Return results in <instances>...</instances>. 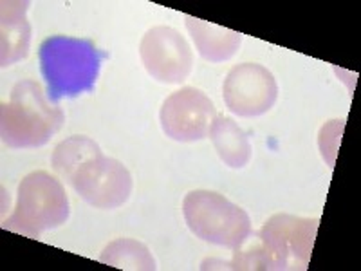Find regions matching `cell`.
<instances>
[{
    "instance_id": "10",
    "label": "cell",
    "mask_w": 361,
    "mask_h": 271,
    "mask_svg": "<svg viewBox=\"0 0 361 271\" xmlns=\"http://www.w3.org/2000/svg\"><path fill=\"white\" fill-rule=\"evenodd\" d=\"M29 2L4 0L0 9V66L8 67L27 56L31 25L25 18Z\"/></svg>"
},
{
    "instance_id": "6",
    "label": "cell",
    "mask_w": 361,
    "mask_h": 271,
    "mask_svg": "<svg viewBox=\"0 0 361 271\" xmlns=\"http://www.w3.org/2000/svg\"><path fill=\"white\" fill-rule=\"evenodd\" d=\"M318 219L295 215H273L260 228L257 237L275 255L280 270H305L312 255Z\"/></svg>"
},
{
    "instance_id": "15",
    "label": "cell",
    "mask_w": 361,
    "mask_h": 271,
    "mask_svg": "<svg viewBox=\"0 0 361 271\" xmlns=\"http://www.w3.org/2000/svg\"><path fill=\"white\" fill-rule=\"evenodd\" d=\"M343 121H331V124L324 125L320 132V148H322V156L324 159L329 161V164L333 167L334 156H336V148L340 145L341 140V131H343Z\"/></svg>"
},
{
    "instance_id": "8",
    "label": "cell",
    "mask_w": 361,
    "mask_h": 271,
    "mask_svg": "<svg viewBox=\"0 0 361 271\" xmlns=\"http://www.w3.org/2000/svg\"><path fill=\"white\" fill-rule=\"evenodd\" d=\"M140 56L148 74L161 83L185 82L193 66L188 42L169 25L148 29L141 40Z\"/></svg>"
},
{
    "instance_id": "7",
    "label": "cell",
    "mask_w": 361,
    "mask_h": 271,
    "mask_svg": "<svg viewBox=\"0 0 361 271\" xmlns=\"http://www.w3.org/2000/svg\"><path fill=\"white\" fill-rule=\"evenodd\" d=\"M226 107L243 118H253L269 111L279 96L275 76L260 64L235 66L222 85Z\"/></svg>"
},
{
    "instance_id": "3",
    "label": "cell",
    "mask_w": 361,
    "mask_h": 271,
    "mask_svg": "<svg viewBox=\"0 0 361 271\" xmlns=\"http://www.w3.org/2000/svg\"><path fill=\"white\" fill-rule=\"evenodd\" d=\"M69 217V199L62 183L47 172H33L18 185L17 205L4 228L38 237L45 230L62 226Z\"/></svg>"
},
{
    "instance_id": "2",
    "label": "cell",
    "mask_w": 361,
    "mask_h": 271,
    "mask_svg": "<svg viewBox=\"0 0 361 271\" xmlns=\"http://www.w3.org/2000/svg\"><path fill=\"white\" fill-rule=\"evenodd\" d=\"M63 112L51 105L40 83L22 80L13 87L9 102L2 103L0 134L9 148H37L60 131Z\"/></svg>"
},
{
    "instance_id": "13",
    "label": "cell",
    "mask_w": 361,
    "mask_h": 271,
    "mask_svg": "<svg viewBox=\"0 0 361 271\" xmlns=\"http://www.w3.org/2000/svg\"><path fill=\"white\" fill-rule=\"evenodd\" d=\"M98 152H102V148L96 141H92L87 136H73V138H67L54 148L51 163H53V169L58 176H62L63 179L69 181L71 176L89 157Z\"/></svg>"
},
{
    "instance_id": "9",
    "label": "cell",
    "mask_w": 361,
    "mask_h": 271,
    "mask_svg": "<svg viewBox=\"0 0 361 271\" xmlns=\"http://www.w3.org/2000/svg\"><path fill=\"white\" fill-rule=\"evenodd\" d=\"M159 119L163 132L172 140H204L215 119L214 102L195 87H183L164 100Z\"/></svg>"
},
{
    "instance_id": "12",
    "label": "cell",
    "mask_w": 361,
    "mask_h": 271,
    "mask_svg": "<svg viewBox=\"0 0 361 271\" xmlns=\"http://www.w3.org/2000/svg\"><path fill=\"white\" fill-rule=\"evenodd\" d=\"M208 136L219 157L231 169H243L251 159V145L246 132L231 118L215 116Z\"/></svg>"
},
{
    "instance_id": "5",
    "label": "cell",
    "mask_w": 361,
    "mask_h": 271,
    "mask_svg": "<svg viewBox=\"0 0 361 271\" xmlns=\"http://www.w3.org/2000/svg\"><path fill=\"white\" fill-rule=\"evenodd\" d=\"M67 183L83 201L99 210L118 208L132 192V176L125 164L103 152L89 157Z\"/></svg>"
},
{
    "instance_id": "4",
    "label": "cell",
    "mask_w": 361,
    "mask_h": 271,
    "mask_svg": "<svg viewBox=\"0 0 361 271\" xmlns=\"http://www.w3.org/2000/svg\"><path fill=\"white\" fill-rule=\"evenodd\" d=\"M190 230L209 244L237 250L251 237L250 215L217 192L193 190L183 201Z\"/></svg>"
},
{
    "instance_id": "11",
    "label": "cell",
    "mask_w": 361,
    "mask_h": 271,
    "mask_svg": "<svg viewBox=\"0 0 361 271\" xmlns=\"http://www.w3.org/2000/svg\"><path fill=\"white\" fill-rule=\"evenodd\" d=\"M186 28L195 42L199 54L208 62H224L230 60L240 47L243 35L233 31V29L222 28L217 24L201 20L195 17H186Z\"/></svg>"
},
{
    "instance_id": "1",
    "label": "cell",
    "mask_w": 361,
    "mask_h": 271,
    "mask_svg": "<svg viewBox=\"0 0 361 271\" xmlns=\"http://www.w3.org/2000/svg\"><path fill=\"white\" fill-rule=\"evenodd\" d=\"M38 54L51 102H58L63 96L73 98L92 90L102 60L107 56L90 40L63 35L42 42Z\"/></svg>"
},
{
    "instance_id": "14",
    "label": "cell",
    "mask_w": 361,
    "mask_h": 271,
    "mask_svg": "<svg viewBox=\"0 0 361 271\" xmlns=\"http://www.w3.org/2000/svg\"><path fill=\"white\" fill-rule=\"evenodd\" d=\"M99 263L121 267V270H156V260H154L152 253L148 251V248L137 241H132V239H118V241L109 244L99 255Z\"/></svg>"
}]
</instances>
